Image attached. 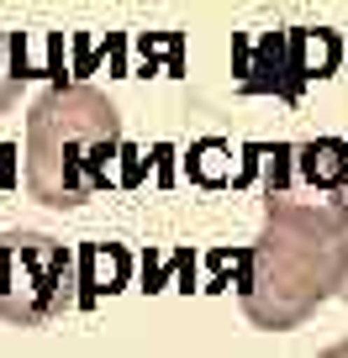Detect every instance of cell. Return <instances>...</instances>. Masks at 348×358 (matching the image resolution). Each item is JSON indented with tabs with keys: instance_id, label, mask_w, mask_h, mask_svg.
<instances>
[{
	"instance_id": "cell-1",
	"label": "cell",
	"mask_w": 348,
	"mask_h": 358,
	"mask_svg": "<svg viewBox=\"0 0 348 358\" xmlns=\"http://www.w3.org/2000/svg\"><path fill=\"white\" fill-rule=\"evenodd\" d=\"M122 153V111L95 85H53L27 111V190L53 211H79L101 190L122 185L111 174Z\"/></svg>"
},
{
	"instance_id": "cell-2",
	"label": "cell",
	"mask_w": 348,
	"mask_h": 358,
	"mask_svg": "<svg viewBox=\"0 0 348 358\" xmlns=\"http://www.w3.org/2000/svg\"><path fill=\"white\" fill-rule=\"evenodd\" d=\"M79 306V268L58 237L11 227L0 232V322L48 327Z\"/></svg>"
},
{
	"instance_id": "cell-3",
	"label": "cell",
	"mask_w": 348,
	"mask_h": 358,
	"mask_svg": "<svg viewBox=\"0 0 348 358\" xmlns=\"http://www.w3.org/2000/svg\"><path fill=\"white\" fill-rule=\"evenodd\" d=\"M264 164H270V179L291 174L306 190H322V195L348 185V143H337V137H316L306 148H264Z\"/></svg>"
},
{
	"instance_id": "cell-4",
	"label": "cell",
	"mask_w": 348,
	"mask_h": 358,
	"mask_svg": "<svg viewBox=\"0 0 348 358\" xmlns=\"http://www.w3.org/2000/svg\"><path fill=\"white\" fill-rule=\"evenodd\" d=\"M343 58V37L327 27H291L285 32V95H301V85L327 79Z\"/></svg>"
},
{
	"instance_id": "cell-5",
	"label": "cell",
	"mask_w": 348,
	"mask_h": 358,
	"mask_svg": "<svg viewBox=\"0 0 348 358\" xmlns=\"http://www.w3.org/2000/svg\"><path fill=\"white\" fill-rule=\"evenodd\" d=\"M74 268H79V306H95L101 295L127 290V280H132V253H127L122 243H85L74 253Z\"/></svg>"
},
{
	"instance_id": "cell-6",
	"label": "cell",
	"mask_w": 348,
	"mask_h": 358,
	"mask_svg": "<svg viewBox=\"0 0 348 358\" xmlns=\"http://www.w3.org/2000/svg\"><path fill=\"white\" fill-rule=\"evenodd\" d=\"M32 79V53H27V32H0V111H11L22 101V85Z\"/></svg>"
},
{
	"instance_id": "cell-7",
	"label": "cell",
	"mask_w": 348,
	"mask_h": 358,
	"mask_svg": "<svg viewBox=\"0 0 348 358\" xmlns=\"http://www.w3.org/2000/svg\"><path fill=\"white\" fill-rule=\"evenodd\" d=\"M227 153H232L227 143L206 137V143H195V148H190L185 169H190V179H195V185H227V179H232V169H227Z\"/></svg>"
},
{
	"instance_id": "cell-8",
	"label": "cell",
	"mask_w": 348,
	"mask_h": 358,
	"mask_svg": "<svg viewBox=\"0 0 348 358\" xmlns=\"http://www.w3.org/2000/svg\"><path fill=\"white\" fill-rule=\"evenodd\" d=\"M0 185H6V190L16 185V148L11 143H0Z\"/></svg>"
}]
</instances>
